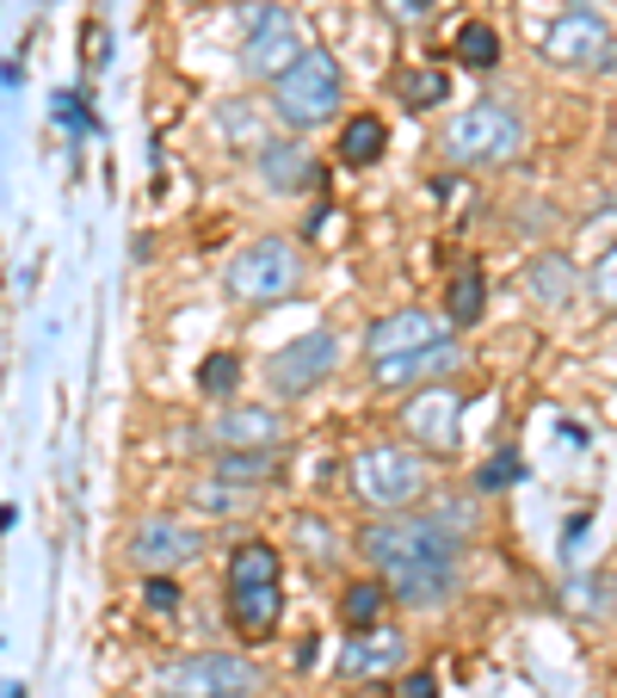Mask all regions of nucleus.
<instances>
[{"label":"nucleus","mask_w":617,"mask_h":698,"mask_svg":"<svg viewBox=\"0 0 617 698\" xmlns=\"http://www.w3.org/2000/svg\"><path fill=\"white\" fill-rule=\"evenodd\" d=\"M365 557L408 605H445L457 593V531H445L432 513H389L365 526Z\"/></svg>","instance_id":"f257e3e1"},{"label":"nucleus","mask_w":617,"mask_h":698,"mask_svg":"<svg viewBox=\"0 0 617 698\" xmlns=\"http://www.w3.org/2000/svg\"><path fill=\"white\" fill-rule=\"evenodd\" d=\"M524 149V125L519 111L500 106V99H481V106L457 111L445 125V155L463 161V168H500Z\"/></svg>","instance_id":"f03ea898"},{"label":"nucleus","mask_w":617,"mask_h":698,"mask_svg":"<svg viewBox=\"0 0 617 698\" xmlns=\"http://www.w3.org/2000/svg\"><path fill=\"white\" fill-rule=\"evenodd\" d=\"M339 94H346L339 63L327 56V50H303V63H296L284 80H272V111L291 130H322L339 111Z\"/></svg>","instance_id":"7ed1b4c3"},{"label":"nucleus","mask_w":617,"mask_h":698,"mask_svg":"<svg viewBox=\"0 0 617 698\" xmlns=\"http://www.w3.org/2000/svg\"><path fill=\"white\" fill-rule=\"evenodd\" d=\"M253 686H260L253 662H241V655H229V649L185 655V662L154 674V698H247Z\"/></svg>","instance_id":"20e7f679"},{"label":"nucleus","mask_w":617,"mask_h":698,"mask_svg":"<svg viewBox=\"0 0 617 698\" xmlns=\"http://www.w3.org/2000/svg\"><path fill=\"white\" fill-rule=\"evenodd\" d=\"M353 488L365 507H383V513H401L408 501L426 488V464L420 451H401V445H370L353 458Z\"/></svg>","instance_id":"39448f33"},{"label":"nucleus","mask_w":617,"mask_h":698,"mask_svg":"<svg viewBox=\"0 0 617 698\" xmlns=\"http://www.w3.org/2000/svg\"><path fill=\"white\" fill-rule=\"evenodd\" d=\"M296 279H303V254L278 235H266L229 260V297H241V303H278V297L296 291Z\"/></svg>","instance_id":"423d86ee"},{"label":"nucleus","mask_w":617,"mask_h":698,"mask_svg":"<svg viewBox=\"0 0 617 698\" xmlns=\"http://www.w3.org/2000/svg\"><path fill=\"white\" fill-rule=\"evenodd\" d=\"M303 63V37H296V19L272 0H253L247 7V44H241V68L266 80H284Z\"/></svg>","instance_id":"0eeeda50"},{"label":"nucleus","mask_w":617,"mask_h":698,"mask_svg":"<svg viewBox=\"0 0 617 698\" xmlns=\"http://www.w3.org/2000/svg\"><path fill=\"white\" fill-rule=\"evenodd\" d=\"M543 56L562 68H586V75H599V68L617 63V44H611V25L599 13H562L543 32Z\"/></svg>","instance_id":"6e6552de"},{"label":"nucleus","mask_w":617,"mask_h":698,"mask_svg":"<svg viewBox=\"0 0 617 698\" xmlns=\"http://www.w3.org/2000/svg\"><path fill=\"white\" fill-rule=\"evenodd\" d=\"M339 358V341L334 334H303V341H291L284 353H272V389L278 396H303V389H315L327 372H334Z\"/></svg>","instance_id":"1a4fd4ad"},{"label":"nucleus","mask_w":617,"mask_h":698,"mask_svg":"<svg viewBox=\"0 0 617 698\" xmlns=\"http://www.w3.org/2000/svg\"><path fill=\"white\" fill-rule=\"evenodd\" d=\"M204 439L223 451H272L278 439H284V415L266 402H241V408H223V415H210V427H204Z\"/></svg>","instance_id":"9d476101"},{"label":"nucleus","mask_w":617,"mask_h":698,"mask_svg":"<svg viewBox=\"0 0 617 698\" xmlns=\"http://www.w3.org/2000/svg\"><path fill=\"white\" fill-rule=\"evenodd\" d=\"M204 544L192 526H173V519H142L137 531H130V562L149 574H167V569H185V562L198 557Z\"/></svg>","instance_id":"9b49d317"},{"label":"nucleus","mask_w":617,"mask_h":698,"mask_svg":"<svg viewBox=\"0 0 617 698\" xmlns=\"http://www.w3.org/2000/svg\"><path fill=\"white\" fill-rule=\"evenodd\" d=\"M439 341H451L439 315L396 310V315H383V322L365 334V353H370V365H377V358H401V353H420V346H439Z\"/></svg>","instance_id":"f8f14e48"},{"label":"nucleus","mask_w":617,"mask_h":698,"mask_svg":"<svg viewBox=\"0 0 617 698\" xmlns=\"http://www.w3.org/2000/svg\"><path fill=\"white\" fill-rule=\"evenodd\" d=\"M457 341H439V346H420V353H401V358H377L370 377L383 389H408V384H432V377L457 372Z\"/></svg>","instance_id":"ddd939ff"},{"label":"nucleus","mask_w":617,"mask_h":698,"mask_svg":"<svg viewBox=\"0 0 617 698\" xmlns=\"http://www.w3.org/2000/svg\"><path fill=\"white\" fill-rule=\"evenodd\" d=\"M457 408L463 402L451 396V389H420L401 420H408V427H414L432 451H457Z\"/></svg>","instance_id":"4468645a"},{"label":"nucleus","mask_w":617,"mask_h":698,"mask_svg":"<svg viewBox=\"0 0 617 698\" xmlns=\"http://www.w3.org/2000/svg\"><path fill=\"white\" fill-rule=\"evenodd\" d=\"M401 655H408V643H401L396 631H358V643L346 649V674H353V680L389 674V667H401Z\"/></svg>","instance_id":"2eb2a0df"},{"label":"nucleus","mask_w":617,"mask_h":698,"mask_svg":"<svg viewBox=\"0 0 617 698\" xmlns=\"http://www.w3.org/2000/svg\"><path fill=\"white\" fill-rule=\"evenodd\" d=\"M229 619L241 624L247 636H266L278 624V581H260V588H229Z\"/></svg>","instance_id":"dca6fc26"},{"label":"nucleus","mask_w":617,"mask_h":698,"mask_svg":"<svg viewBox=\"0 0 617 698\" xmlns=\"http://www.w3.org/2000/svg\"><path fill=\"white\" fill-rule=\"evenodd\" d=\"M192 501H198V513H210V519H235V513L253 507V488L247 482H223V476H204L198 488H192Z\"/></svg>","instance_id":"f3484780"},{"label":"nucleus","mask_w":617,"mask_h":698,"mask_svg":"<svg viewBox=\"0 0 617 698\" xmlns=\"http://www.w3.org/2000/svg\"><path fill=\"white\" fill-rule=\"evenodd\" d=\"M339 155L353 161V168H370V161L383 155V125H377L370 111L346 118V130H339Z\"/></svg>","instance_id":"a211bd4d"},{"label":"nucleus","mask_w":617,"mask_h":698,"mask_svg":"<svg viewBox=\"0 0 617 698\" xmlns=\"http://www.w3.org/2000/svg\"><path fill=\"white\" fill-rule=\"evenodd\" d=\"M260 581H278V550L272 544H241L229 557V588H260Z\"/></svg>","instance_id":"6ab92c4d"},{"label":"nucleus","mask_w":617,"mask_h":698,"mask_svg":"<svg viewBox=\"0 0 617 698\" xmlns=\"http://www.w3.org/2000/svg\"><path fill=\"white\" fill-rule=\"evenodd\" d=\"M260 173H266V186L291 192V186H303L308 161H303V149H291V142H272V149L260 155Z\"/></svg>","instance_id":"aec40b11"},{"label":"nucleus","mask_w":617,"mask_h":698,"mask_svg":"<svg viewBox=\"0 0 617 698\" xmlns=\"http://www.w3.org/2000/svg\"><path fill=\"white\" fill-rule=\"evenodd\" d=\"M278 470V451H223L216 458V476L223 482H260Z\"/></svg>","instance_id":"412c9836"},{"label":"nucleus","mask_w":617,"mask_h":698,"mask_svg":"<svg viewBox=\"0 0 617 698\" xmlns=\"http://www.w3.org/2000/svg\"><path fill=\"white\" fill-rule=\"evenodd\" d=\"M457 56L469 68H494V63H500V37H494V25H481V19H476V25H463V32H457Z\"/></svg>","instance_id":"4be33fe9"},{"label":"nucleus","mask_w":617,"mask_h":698,"mask_svg":"<svg viewBox=\"0 0 617 698\" xmlns=\"http://www.w3.org/2000/svg\"><path fill=\"white\" fill-rule=\"evenodd\" d=\"M339 612H346V624H353V631H377L383 588H377V581H358V588H346V605H339Z\"/></svg>","instance_id":"5701e85b"},{"label":"nucleus","mask_w":617,"mask_h":698,"mask_svg":"<svg viewBox=\"0 0 617 698\" xmlns=\"http://www.w3.org/2000/svg\"><path fill=\"white\" fill-rule=\"evenodd\" d=\"M531 284H538V297H543V303H569L574 272L562 266V254H543V260H538V272H531Z\"/></svg>","instance_id":"b1692460"},{"label":"nucleus","mask_w":617,"mask_h":698,"mask_svg":"<svg viewBox=\"0 0 617 698\" xmlns=\"http://www.w3.org/2000/svg\"><path fill=\"white\" fill-rule=\"evenodd\" d=\"M235 384H241V358H235V353L204 358V372H198V389H204V396H229Z\"/></svg>","instance_id":"393cba45"},{"label":"nucleus","mask_w":617,"mask_h":698,"mask_svg":"<svg viewBox=\"0 0 617 698\" xmlns=\"http://www.w3.org/2000/svg\"><path fill=\"white\" fill-rule=\"evenodd\" d=\"M524 476V464H519V451H494L488 464L476 470V488L481 495H494V488H512V482Z\"/></svg>","instance_id":"a878e982"},{"label":"nucleus","mask_w":617,"mask_h":698,"mask_svg":"<svg viewBox=\"0 0 617 698\" xmlns=\"http://www.w3.org/2000/svg\"><path fill=\"white\" fill-rule=\"evenodd\" d=\"M401 94H408V106H439V99L451 94V80H445V68H420V75H408L401 80Z\"/></svg>","instance_id":"bb28decb"},{"label":"nucleus","mask_w":617,"mask_h":698,"mask_svg":"<svg viewBox=\"0 0 617 698\" xmlns=\"http://www.w3.org/2000/svg\"><path fill=\"white\" fill-rule=\"evenodd\" d=\"M481 297H488V291H481V272H463V279L451 284V322H476Z\"/></svg>","instance_id":"cd10ccee"},{"label":"nucleus","mask_w":617,"mask_h":698,"mask_svg":"<svg viewBox=\"0 0 617 698\" xmlns=\"http://www.w3.org/2000/svg\"><path fill=\"white\" fill-rule=\"evenodd\" d=\"M593 297H599L605 310H617V241L599 254V266H593Z\"/></svg>","instance_id":"c85d7f7f"},{"label":"nucleus","mask_w":617,"mask_h":698,"mask_svg":"<svg viewBox=\"0 0 617 698\" xmlns=\"http://www.w3.org/2000/svg\"><path fill=\"white\" fill-rule=\"evenodd\" d=\"M149 612H180V588H173L167 574H154L149 581Z\"/></svg>","instance_id":"c756f323"},{"label":"nucleus","mask_w":617,"mask_h":698,"mask_svg":"<svg viewBox=\"0 0 617 698\" xmlns=\"http://www.w3.org/2000/svg\"><path fill=\"white\" fill-rule=\"evenodd\" d=\"M56 118H62V125H87V111H80L75 94H56Z\"/></svg>","instance_id":"7c9ffc66"},{"label":"nucleus","mask_w":617,"mask_h":698,"mask_svg":"<svg viewBox=\"0 0 617 698\" xmlns=\"http://www.w3.org/2000/svg\"><path fill=\"white\" fill-rule=\"evenodd\" d=\"M432 692H439L432 674H408V680H401V698H432Z\"/></svg>","instance_id":"2f4dec72"},{"label":"nucleus","mask_w":617,"mask_h":698,"mask_svg":"<svg viewBox=\"0 0 617 698\" xmlns=\"http://www.w3.org/2000/svg\"><path fill=\"white\" fill-rule=\"evenodd\" d=\"M389 13H396V19H426L432 0H389Z\"/></svg>","instance_id":"473e14b6"},{"label":"nucleus","mask_w":617,"mask_h":698,"mask_svg":"<svg viewBox=\"0 0 617 698\" xmlns=\"http://www.w3.org/2000/svg\"><path fill=\"white\" fill-rule=\"evenodd\" d=\"M7 698H25V686H19V680H13V686H7Z\"/></svg>","instance_id":"72a5a7b5"}]
</instances>
